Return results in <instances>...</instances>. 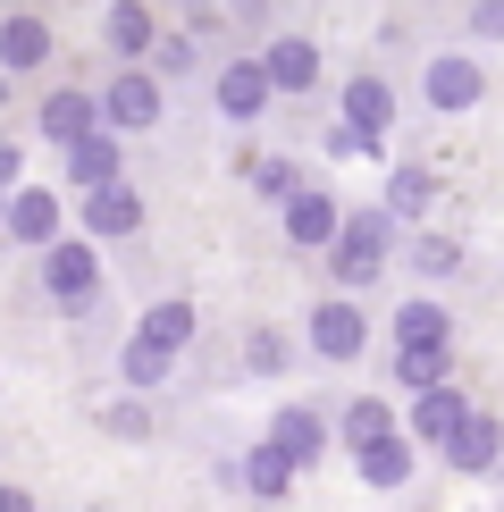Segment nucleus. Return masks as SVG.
I'll use <instances>...</instances> for the list:
<instances>
[{
    "mask_svg": "<svg viewBox=\"0 0 504 512\" xmlns=\"http://www.w3.org/2000/svg\"><path fill=\"white\" fill-rule=\"evenodd\" d=\"M429 194H437V185L420 177V168H404V177H395V194H387V202L404 210V219H420V210H429Z\"/></svg>",
    "mask_w": 504,
    "mask_h": 512,
    "instance_id": "26",
    "label": "nucleus"
},
{
    "mask_svg": "<svg viewBox=\"0 0 504 512\" xmlns=\"http://www.w3.org/2000/svg\"><path fill=\"white\" fill-rule=\"evenodd\" d=\"M345 437H353V454H370L378 437H395V429H387V403H378V395H362V403L345 412Z\"/></svg>",
    "mask_w": 504,
    "mask_h": 512,
    "instance_id": "20",
    "label": "nucleus"
},
{
    "mask_svg": "<svg viewBox=\"0 0 504 512\" xmlns=\"http://www.w3.org/2000/svg\"><path fill=\"white\" fill-rule=\"evenodd\" d=\"M404 471H412V445L404 437H378L370 454H362V479L370 487H404Z\"/></svg>",
    "mask_w": 504,
    "mask_h": 512,
    "instance_id": "16",
    "label": "nucleus"
},
{
    "mask_svg": "<svg viewBox=\"0 0 504 512\" xmlns=\"http://www.w3.org/2000/svg\"><path fill=\"white\" fill-rule=\"evenodd\" d=\"M110 118H118V126H152V118H160L152 76H118V84H110Z\"/></svg>",
    "mask_w": 504,
    "mask_h": 512,
    "instance_id": "13",
    "label": "nucleus"
},
{
    "mask_svg": "<svg viewBox=\"0 0 504 512\" xmlns=\"http://www.w3.org/2000/svg\"><path fill=\"white\" fill-rule=\"evenodd\" d=\"M378 261H387V227L378 219H345V236H336V277H345V286H370Z\"/></svg>",
    "mask_w": 504,
    "mask_h": 512,
    "instance_id": "1",
    "label": "nucleus"
},
{
    "mask_svg": "<svg viewBox=\"0 0 504 512\" xmlns=\"http://www.w3.org/2000/svg\"><path fill=\"white\" fill-rule=\"evenodd\" d=\"M345 118L362 126V135H378V126L395 118V93H387L378 76H353V84H345Z\"/></svg>",
    "mask_w": 504,
    "mask_h": 512,
    "instance_id": "11",
    "label": "nucleus"
},
{
    "mask_svg": "<svg viewBox=\"0 0 504 512\" xmlns=\"http://www.w3.org/2000/svg\"><path fill=\"white\" fill-rule=\"evenodd\" d=\"M261 68H269V84H278V93H303V84L320 76V51H311V42H278Z\"/></svg>",
    "mask_w": 504,
    "mask_h": 512,
    "instance_id": "12",
    "label": "nucleus"
},
{
    "mask_svg": "<svg viewBox=\"0 0 504 512\" xmlns=\"http://www.w3.org/2000/svg\"><path fill=\"white\" fill-rule=\"evenodd\" d=\"M286 236L294 244H336V236H345V219H336L328 194H294L286 202Z\"/></svg>",
    "mask_w": 504,
    "mask_h": 512,
    "instance_id": "6",
    "label": "nucleus"
},
{
    "mask_svg": "<svg viewBox=\"0 0 504 512\" xmlns=\"http://www.w3.org/2000/svg\"><path fill=\"white\" fill-rule=\"evenodd\" d=\"M311 345H320L328 361H353V353H362V311H353V303L311 311Z\"/></svg>",
    "mask_w": 504,
    "mask_h": 512,
    "instance_id": "5",
    "label": "nucleus"
},
{
    "mask_svg": "<svg viewBox=\"0 0 504 512\" xmlns=\"http://www.w3.org/2000/svg\"><path fill=\"white\" fill-rule=\"evenodd\" d=\"M68 168H76V185H118V152L101 135H84L76 152H68Z\"/></svg>",
    "mask_w": 504,
    "mask_h": 512,
    "instance_id": "19",
    "label": "nucleus"
},
{
    "mask_svg": "<svg viewBox=\"0 0 504 512\" xmlns=\"http://www.w3.org/2000/svg\"><path fill=\"white\" fill-rule=\"evenodd\" d=\"M462 429H471V412H462V395H454V387H429V395L412 403V437H420V445H446V454H454V437H462Z\"/></svg>",
    "mask_w": 504,
    "mask_h": 512,
    "instance_id": "2",
    "label": "nucleus"
},
{
    "mask_svg": "<svg viewBox=\"0 0 504 512\" xmlns=\"http://www.w3.org/2000/svg\"><path fill=\"white\" fill-rule=\"evenodd\" d=\"M9 227H17L26 244H51V227H59V202L34 185V194H17V202H9Z\"/></svg>",
    "mask_w": 504,
    "mask_h": 512,
    "instance_id": "14",
    "label": "nucleus"
},
{
    "mask_svg": "<svg viewBox=\"0 0 504 512\" xmlns=\"http://www.w3.org/2000/svg\"><path fill=\"white\" fill-rule=\"evenodd\" d=\"M395 336H404V345H446V311H429V303H404Z\"/></svg>",
    "mask_w": 504,
    "mask_h": 512,
    "instance_id": "22",
    "label": "nucleus"
},
{
    "mask_svg": "<svg viewBox=\"0 0 504 512\" xmlns=\"http://www.w3.org/2000/svg\"><path fill=\"white\" fill-rule=\"evenodd\" d=\"M420 269L446 277V269H454V244H446V236H429V244H420Z\"/></svg>",
    "mask_w": 504,
    "mask_h": 512,
    "instance_id": "27",
    "label": "nucleus"
},
{
    "mask_svg": "<svg viewBox=\"0 0 504 512\" xmlns=\"http://www.w3.org/2000/svg\"><path fill=\"white\" fill-rule=\"evenodd\" d=\"M126 378H135V387H160V378H168V353L135 336V353H126Z\"/></svg>",
    "mask_w": 504,
    "mask_h": 512,
    "instance_id": "25",
    "label": "nucleus"
},
{
    "mask_svg": "<svg viewBox=\"0 0 504 512\" xmlns=\"http://www.w3.org/2000/svg\"><path fill=\"white\" fill-rule=\"evenodd\" d=\"M185 336H194V303H160L152 319H143V345H160V353H177Z\"/></svg>",
    "mask_w": 504,
    "mask_h": 512,
    "instance_id": "17",
    "label": "nucleus"
},
{
    "mask_svg": "<svg viewBox=\"0 0 504 512\" xmlns=\"http://www.w3.org/2000/svg\"><path fill=\"white\" fill-rule=\"evenodd\" d=\"M320 437H328V429H320V420L303 412V403H286V412L269 420V445H278L286 462H311V454H320Z\"/></svg>",
    "mask_w": 504,
    "mask_h": 512,
    "instance_id": "9",
    "label": "nucleus"
},
{
    "mask_svg": "<svg viewBox=\"0 0 504 512\" xmlns=\"http://www.w3.org/2000/svg\"><path fill=\"white\" fill-rule=\"evenodd\" d=\"M84 227H93V236H135V227H143V202L118 194V185H101V194H84Z\"/></svg>",
    "mask_w": 504,
    "mask_h": 512,
    "instance_id": "7",
    "label": "nucleus"
},
{
    "mask_svg": "<svg viewBox=\"0 0 504 512\" xmlns=\"http://www.w3.org/2000/svg\"><path fill=\"white\" fill-rule=\"evenodd\" d=\"M395 370H404V387H420V395L446 387V345H404V353H395Z\"/></svg>",
    "mask_w": 504,
    "mask_h": 512,
    "instance_id": "18",
    "label": "nucleus"
},
{
    "mask_svg": "<svg viewBox=\"0 0 504 512\" xmlns=\"http://www.w3.org/2000/svg\"><path fill=\"white\" fill-rule=\"evenodd\" d=\"M0 59H9V68H34V59H51V34H42L34 17H9V26H0Z\"/></svg>",
    "mask_w": 504,
    "mask_h": 512,
    "instance_id": "15",
    "label": "nucleus"
},
{
    "mask_svg": "<svg viewBox=\"0 0 504 512\" xmlns=\"http://www.w3.org/2000/svg\"><path fill=\"white\" fill-rule=\"evenodd\" d=\"M110 42H118V51H143V42H152V17H143L135 0H118V9H110Z\"/></svg>",
    "mask_w": 504,
    "mask_h": 512,
    "instance_id": "24",
    "label": "nucleus"
},
{
    "mask_svg": "<svg viewBox=\"0 0 504 512\" xmlns=\"http://www.w3.org/2000/svg\"><path fill=\"white\" fill-rule=\"evenodd\" d=\"M0 512H34L26 496H17V487H0Z\"/></svg>",
    "mask_w": 504,
    "mask_h": 512,
    "instance_id": "29",
    "label": "nucleus"
},
{
    "mask_svg": "<svg viewBox=\"0 0 504 512\" xmlns=\"http://www.w3.org/2000/svg\"><path fill=\"white\" fill-rule=\"evenodd\" d=\"M42 135L76 152V143L93 135V101H84V93H51V101H42Z\"/></svg>",
    "mask_w": 504,
    "mask_h": 512,
    "instance_id": "8",
    "label": "nucleus"
},
{
    "mask_svg": "<svg viewBox=\"0 0 504 512\" xmlns=\"http://www.w3.org/2000/svg\"><path fill=\"white\" fill-rule=\"evenodd\" d=\"M269 93H278V84H269V68H261V59H236V68L219 76V110H227V118H252Z\"/></svg>",
    "mask_w": 504,
    "mask_h": 512,
    "instance_id": "4",
    "label": "nucleus"
},
{
    "mask_svg": "<svg viewBox=\"0 0 504 512\" xmlns=\"http://www.w3.org/2000/svg\"><path fill=\"white\" fill-rule=\"evenodd\" d=\"M42 277H51L59 303H84V294H93V252L84 244H51L42 252Z\"/></svg>",
    "mask_w": 504,
    "mask_h": 512,
    "instance_id": "3",
    "label": "nucleus"
},
{
    "mask_svg": "<svg viewBox=\"0 0 504 512\" xmlns=\"http://www.w3.org/2000/svg\"><path fill=\"white\" fill-rule=\"evenodd\" d=\"M479 34H504V0H479Z\"/></svg>",
    "mask_w": 504,
    "mask_h": 512,
    "instance_id": "28",
    "label": "nucleus"
},
{
    "mask_svg": "<svg viewBox=\"0 0 504 512\" xmlns=\"http://www.w3.org/2000/svg\"><path fill=\"white\" fill-rule=\"evenodd\" d=\"M496 445H504V437H496V420H471V429L454 437V462H462V471H488Z\"/></svg>",
    "mask_w": 504,
    "mask_h": 512,
    "instance_id": "21",
    "label": "nucleus"
},
{
    "mask_svg": "<svg viewBox=\"0 0 504 512\" xmlns=\"http://www.w3.org/2000/svg\"><path fill=\"white\" fill-rule=\"evenodd\" d=\"M244 479H252V487H261V496H286V479H294V462L278 454V445H261V454H252V462H244Z\"/></svg>",
    "mask_w": 504,
    "mask_h": 512,
    "instance_id": "23",
    "label": "nucleus"
},
{
    "mask_svg": "<svg viewBox=\"0 0 504 512\" xmlns=\"http://www.w3.org/2000/svg\"><path fill=\"white\" fill-rule=\"evenodd\" d=\"M429 101H437V110H471V101H479V68H471V59H437V68H429Z\"/></svg>",
    "mask_w": 504,
    "mask_h": 512,
    "instance_id": "10",
    "label": "nucleus"
}]
</instances>
